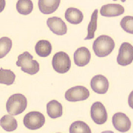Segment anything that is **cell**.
<instances>
[{"label":"cell","mask_w":133,"mask_h":133,"mask_svg":"<svg viewBox=\"0 0 133 133\" xmlns=\"http://www.w3.org/2000/svg\"><path fill=\"white\" fill-rule=\"evenodd\" d=\"M90 86L92 90L98 94H105L109 89V81L105 76L97 75L92 77Z\"/></svg>","instance_id":"cell-10"},{"label":"cell","mask_w":133,"mask_h":133,"mask_svg":"<svg viewBox=\"0 0 133 133\" xmlns=\"http://www.w3.org/2000/svg\"><path fill=\"white\" fill-rule=\"evenodd\" d=\"M128 104L129 106L132 109H133V91H132V92H130L129 95Z\"/></svg>","instance_id":"cell-25"},{"label":"cell","mask_w":133,"mask_h":133,"mask_svg":"<svg viewBox=\"0 0 133 133\" xmlns=\"http://www.w3.org/2000/svg\"><path fill=\"white\" fill-rule=\"evenodd\" d=\"M70 133H91V129L86 123L78 121L71 124Z\"/></svg>","instance_id":"cell-22"},{"label":"cell","mask_w":133,"mask_h":133,"mask_svg":"<svg viewBox=\"0 0 133 133\" xmlns=\"http://www.w3.org/2000/svg\"><path fill=\"white\" fill-rule=\"evenodd\" d=\"M90 96V91L83 86H76L66 91L65 98L68 101L76 102L87 100Z\"/></svg>","instance_id":"cell-7"},{"label":"cell","mask_w":133,"mask_h":133,"mask_svg":"<svg viewBox=\"0 0 133 133\" xmlns=\"http://www.w3.org/2000/svg\"><path fill=\"white\" fill-rule=\"evenodd\" d=\"M74 62L78 66H84L90 61L91 54L90 50L85 47L77 49L73 55Z\"/></svg>","instance_id":"cell-12"},{"label":"cell","mask_w":133,"mask_h":133,"mask_svg":"<svg viewBox=\"0 0 133 133\" xmlns=\"http://www.w3.org/2000/svg\"><path fill=\"white\" fill-rule=\"evenodd\" d=\"M24 125L30 130H36L42 127L45 123L44 115L39 112H30L24 115Z\"/></svg>","instance_id":"cell-5"},{"label":"cell","mask_w":133,"mask_h":133,"mask_svg":"<svg viewBox=\"0 0 133 133\" xmlns=\"http://www.w3.org/2000/svg\"><path fill=\"white\" fill-rule=\"evenodd\" d=\"M112 121L115 129L120 132H128L131 128V121L129 117L122 112L115 113L112 117Z\"/></svg>","instance_id":"cell-9"},{"label":"cell","mask_w":133,"mask_h":133,"mask_svg":"<svg viewBox=\"0 0 133 133\" xmlns=\"http://www.w3.org/2000/svg\"><path fill=\"white\" fill-rule=\"evenodd\" d=\"M65 19L70 24H78L83 21L84 15L80 10L75 8H69L65 12Z\"/></svg>","instance_id":"cell-15"},{"label":"cell","mask_w":133,"mask_h":133,"mask_svg":"<svg viewBox=\"0 0 133 133\" xmlns=\"http://www.w3.org/2000/svg\"><path fill=\"white\" fill-rule=\"evenodd\" d=\"M28 106L26 97L22 94H14L10 97L6 103V109L11 115H18L24 112Z\"/></svg>","instance_id":"cell-2"},{"label":"cell","mask_w":133,"mask_h":133,"mask_svg":"<svg viewBox=\"0 0 133 133\" xmlns=\"http://www.w3.org/2000/svg\"><path fill=\"white\" fill-rule=\"evenodd\" d=\"M98 10H94V12L92 14L91 19L90 23L87 27V36L84 38V40H90L94 38L95 32L97 30V22H98Z\"/></svg>","instance_id":"cell-19"},{"label":"cell","mask_w":133,"mask_h":133,"mask_svg":"<svg viewBox=\"0 0 133 133\" xmlns=\"http://www.w3.org/2000/svg\"><path fill=\"white\" fill-rule=\"evenodd\" d=\"M52 65L55 71L58 73H66L70 69L71 61L68 54L64 52H56L52 60Z\"/></svg>","instance_id":"cell-4"},{"label":"cell","mask_w":133,"mask_h":133,"mask_svg":"<svg viewBox=\"0 0 133 133\" xmlns=\"http://www.w3.org/2000/svg\"><path fill=\"white\" fill-rule=\"evenodd\" d=\"M16 65L20 66L22 71L30 75L36 74L39 71V64L36 60L33 59V56L28 52H24L18 56Z\"/></svg>","instance_id":"cell-3"},{"label":"cell","mask_w":133,"mask_h":133,"mask_svg":"<svg viewBox=\"0 0 133 133\" xmlns=\"http://www.w3.org/2000/svg\"><path fill=\"white\" fill-rule=\"evenodd\" d=\"M47 112L48 116L52 119L61 117L63 114L62 105L56 100H52L47 104Z\"/></svg>","instance_id":"cell-16"},{"label":"cell","mask_w":133,"mask_h":133,"mask_svg":"<svg viewBox=\"0 0 133 133\" xmlns=\"http://www.w3.org/2000/svg\"><path fill=\"white\" fill-rule=\"evenodd\" d=\"M47 24L52 33L58 36H62L66 33V25L61 18L56 16L48 18L47 20Z\"/></svg>","instance_id":"cell-11"},{"label":"cell","mask_w":133,"mask_h":133,"mask_svg":"<svg viewBox=\"0 0 133 133\" xmlns=\"http://www.w3.org/2000/svg\"><path fill=\"white\" fill-rule=\"evenodd\" d=\"M113 1H116V0H113ZM121 1L122 2H126V0H121Z\"/></svg>","instance_id":"cell-26"},{"label":"cell","mask_w":133,"mask_h":133,"mask_svg":"<svg viewBox=\"0 0 133 133\" xmlns=\"http://www.w3.org/2000/svg\"><path fill=\"white\" fill-rule=\"evenodd\" d=\"M60 2L61 0H38V9L44 14H50L58 9Z\"/></svg>","instance_id":"cell-14"},{"label":"cell","mask_w":133,"mask_h":133,"mask_svg":"<svg viewBox=\"0 0 133 133\" xmlns=\"http://www.w3.org/2000/svg\"><path fill=\"white\" fill-rule=\"evenodd\" d=\"M33 9V4L31 0H18L16 3V10L20 14H30Z\"/></svg>","instance_id":"cell-20"},{"label":"cell","mask_w":133,"mask_h":133,"mask_svg":"<svg viewBox=\"0 0 133 133\" xmlns=\"http://www.w3.org/2000/svg\"><path fill=\"white\" fill-rule=\"evenodd\" d=\"M35 51L40 57H48L52 52V45L47 40H40L35 46Z\"/></svg>","instance_id":"cell-17"},{"label":"cell","mask_w":133,"mask_h":133,"mask_svg":"<svg viewBox=\"0 0 133 133\" xmlns=\"http://www.w3.org/2000/svg\"><path fill=\"white\" fill-rule=\"evenodd\" d=\"M124 13V8L119 4H108L101 7L100 14L105 17L118 16Z\"/></svg>","instance_id":"cell-13"},{"label":"cell","mask_w":133,"mask_h":133,"mask_svg":"<svg viewBox=\"0 0 133 133\" xmlns=\"http://www.w3.org/2000/svg\"><path fill=\"white\" fill-rule=\"evenodd\" d=\"M91 118L95 124L101 125L107 121L108 115L104 104L101 102H95L91 107Z\"/></svg>","instance_id":"cell-8"},{"label":"cell","mask_w":133,"mask_h":133,"mask_svg":"<svg viewBox=\"0 0 133 133\" xmlns=\"http://www.w3.org/2000/svg\"><path fill=\"white\" fill-rule=\"evenodd\" d=\"M115 48V42L109 36L102 35L96 38L92 44V49L98 57H106Z\"/></svg>","instance_id":"cell-1"},{"label":"cell","mask_w":133,"mask_h":133,"mask_svg":"<svg viewBox=\"0 0 133 133\" xmlns=\"http://www.w3.org/2000/svg\"><path fill=\"white\" fill-rule=\"evenodd\" d=\"M120 24L125 32L133 34V16H124L121 19Z\"/></svg>","instance_id":"cell-24"},{"label":"cell","mask_w":133,"mask_h":133,"mask_svg":"<svg viewBox=\"0 0 133 133\" xmlns=\"http://www.w3.org/2000/svg\"><path fill=\"white\" fill-rule=\"evenodd\" d=\"M16 75L10 70L0 69V83L5 85H11L14 83Z\"/></svg>","instance_id":"cell-21"},{"label":"cell","mask_w":133,"mask_h":133,"mask_svg":"<svg viewBox=\"0 0 133 133\" xmlns=\"http://www.w3.org/2000/svg\"><path fill=\"white\" fill-rule=\"evenodd\" d=\"M12 48V41L8 37L0 38V58H2L10 52Z\"/></svg>","instance_id":"cell-23"},{"label":"cell","mask_w":133,"mask_h":133,"mask_svg":"<svg viewBox=\"0 0 133 133\" xmlns=\"http://www.w3.org/2000/svg\"><path fill=\"white\" fill-rule=\"evenodd\" d=\"M2 128L6 132H14L17 129V121L10 114L4 115L0 121Z\"/></svg>","instance_id":"cell-18"},{"label":"cell","mask_w":133,"mask_h":133,"mask_svg":"<svg viewBox=\"0 0 133 133\" xmlns=\"http://www.w3.org/2000/svg\"><path fill=\"white\" fill-rule=\"evenodd\" d=\"M133 62V46L128 42L122 43L119 48L117 62L119 65L127 66Z\"/></svg>","instance_id":"cell-6"}]
</instances>
